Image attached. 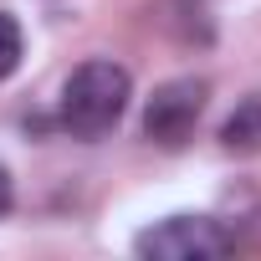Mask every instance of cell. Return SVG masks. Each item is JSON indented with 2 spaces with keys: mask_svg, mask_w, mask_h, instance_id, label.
<instances>
[{
  "mask_svg": "<svg viewBox=\"0 0 261 261\" xmlns=\"http://www.w3.org/2000/svg\"><path fill=\"white\" fill-rule=\"evenodd\" d=\"M128 97H134V77H128V67H118L108 57H92L62 87V128H67L72 139H102V134L118 128Z\"/></svg>",
  "mask_w": 261,
  "mask_h": 261,
  "instance_id": "1",
  "label": "cell"
},
{
  "mask_svg": "<svg viewBox=\"0 0 261 261\" xmlns=\"http://www.w3.org/2000/svg\"><path fill=\"white\" fill-rule=\"evenodd\" d=\"M134 251L149 261H215L230 251V236L210 215H169V220L149 225L134 241Z\"/></svg>",
  "mask_w": 261,
  "mask_h": 261,
  "instance_id": "2",
  "label": "cell"
},
{
  "mask_svg": "<svg viewBox=\"0 0 261 261\" xmlns=\"http://www.w3.org/2000/svg\"><path fill=\"white\" fill-rule=\"evenodd\" d=\"M205 97H210L205 77H174V82L154 87V97L144 108V139L159 144V149H179L195 134V123L205 113Z\"/></svg>",
  "mask_w": 261,
  "mask_h": 261,
  "instance_id": "3",
  "label": "cell"
},
{
  "mask_svg": "<svg viewBox=\"0 0 261 261\" xmlns=\"http://www.w3.org/2000/svg\"><path fill=\"white\" fill-rule=\"evenodd\" d=\"M220 144H225V154H256L261 149V92L236 102V113L220 128Z\"/></svg>",
  "mask_w": 261,
  "mask_h": 261,
  "instance_id": "4",
  "label": "cell"
},
{
  "mask_svg": "<svg viewBox=\"0 0 261 261\" xmlns=\"http://www.w3.org/2000/svg\"><path fill=\"white\" fill-rule=\"evenodd\" d=\"M21 67V26L0 11V77H11Z\"/></svg>",
  "mask_w": 261,
  "mask_h": 261,
  "instance_id": "5",
  "label": "cell"
},
{
  "mask_svg": "<svg viewBox=\"0 0 261 261\" xmlns=\"http://www.w3.org/2000/svg\"><path fill=\"white\" fill-rule=\"evenodd\" d=\"M11 210V174H6V164H0V215Z\"/></svg>",
  "mask_w": 261,
  "mask_h": 261,
  "instance_id": "6",
  "label": "cell"
}]
</instances>
